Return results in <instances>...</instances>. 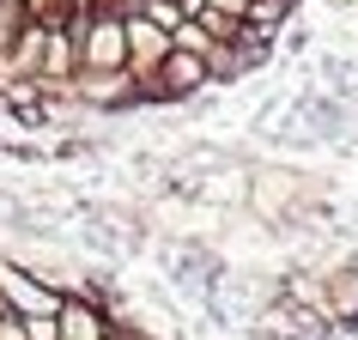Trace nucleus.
<instances>
[{
  "label": "nucleus",
  "mask_w": 358,
  "mask_h": 340,
  "mask_svg": "<svg viewBox=\"0 0 358 340\" xmlns=\"http://www.w3.org/2000/svg\"><path fill=\"white\" fill-rule=\"evenodd\" d=\"M170 49H189V55H207V49H213V37L201 31V19H182L176 31H170Z\"/></svg>",
  "instance_id": "20e7f679"
},
{
  "label": "nucleus",
  "mask_w": 358,
  "mask_h": 340,
  "mask_svg": "<svg viewBox=\"0 0 358 340\" xmlns=\"http://www.w3.org/2000/svg\"><path fill=\"white\" fill-rule=\"evenodd\" d=\"M55 340H110V316L85 298H61L55 310Z\"/></svg>",
  "instance_id": "7ed1b4c3"
},
{
  "label": "nucleus",
  "mask_w": 358,
  "mask_h": 340,
  "mask_svg": "<svg viewBox=\"0 0 358 340\" xmlns=\"http://www.w3.org/2000/svg\"><path fill=\"white\" fill-rule=\"evenodd\" d=\"M73 37H79V73H122L128 67V31L115 13H79L73 19Z\"/></svg>",
  "instance_id": "f257e3e1"
},
{
  "label": "nucleus",
  "mask_w": 358,
  "mask_h": 340,
  "mask_svg": "<svg viewBox=\"0 0 358 340\" xmlns=\"http://www.w3.org/2000/svg\"><path fill=\"white\" fill-rule=\"evenodd\" d=\"M122 31H128V73L134 79H152L158 67H164V55H170V31H158L146 13H128Z\"/></svg>",
  "instance_id": "f03ea898"
}]
</instances>
